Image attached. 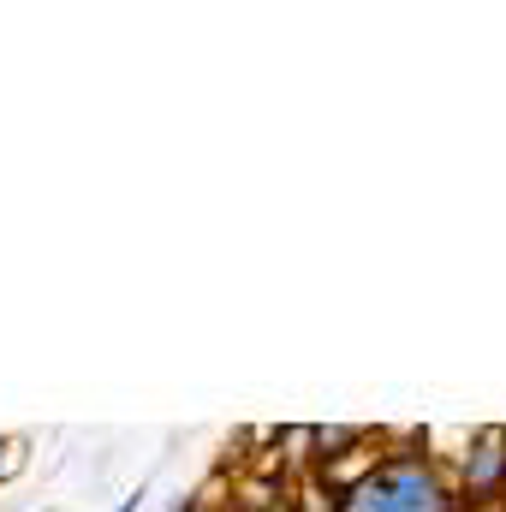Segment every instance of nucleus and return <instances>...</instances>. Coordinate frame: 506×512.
<instances>
[{
  "instance_id": "nucleus-1",
  "label": "nucleus",
  "mask_w": 506,
  "mask_h": 512,
  "mask_svg": "<svg viewBox=\"0 0 506 512\" xmlns=\"http://www.w3.org/2000/svg\"><path fill=\"white\" fill-rule=\"evenodd\" d=\"M334 512H459V501L429 453H381L370 471L334 489Z\"/></svg>"
},
{
  "instance_id": "nucleus-2",
  "label": "nucleus",
  "mask_w": 506,
  "mask_h": 512,
  "mask_svg": "<svg viewBox=\"0 0 506 512\" xmlns=\"http://www.w3.org/2000/svg\"><path fill=\"white\" fill-rule=\"evenodd\" d=\"M459 512H483L506 501V429L489 423L465 441V459H459V489H453Z\"/></svg>"
},
{
  "instance_id": "nucleus-3",
  "label": "nucleus",
  "mask_w": 506,
  "mask_h": 512,
  "mask_svg": "<svg viewBox=\"0 0 506 512\" xmlns=\"http://www.w3.org/2000/svg\"><path fill=\"white\" fill-rule=\"evenodd\" d=\"M370 435L364 429H346V423H334V429H310V447H316V465L328 471V465H340L352 447H364Z\"/></svg>"
},
{
  "instance_id": "nucleus-4",
  "label": "nucleus",
  "mask_w": 506,
  "mask_h": 512,
  "mask_svg": "<svg viewBox=\"0 0 506 512\" xmlns=\"http://www.w3.org/2000/svg\"><path fill=\"white\" fill-rule=\"evenodd\" d=\"M143 501H149V489L137 483V489H131V495H126V501H120V507H114V512H143Z\"/></svg>"
},
{
  "instance_id": "nucleus-5",
  "label": "nucleus",
  "mask_w": 506,
  "mask_h": 512,
  "mask_svg": "<svg viewBox=\"0 0 506 512\" xmlns=\"http://www.w3.org/2000/svg\"><path fill=\"white\" fill-rule=\"evenodd\" d=\"M12 477V441H0V483Z\"/></svg>"
},
{
  "instance_id": "nucleus-6",
  "label": "nucleus",
  "mask_w": 506,
  "mask_h": 512,
  "mask_svg": "<svg viewBox=\"0 0 506 512\" xmlns=\"http://www.w3.org/2000/svg\"><path fill=\"white\" fill-rule=\"evenodd\" d=\"M251 512H298V501H262V507H251Z\"/></svg>"
},
{
  "instance_id": "nucleus-7",
  "label": "nucleus",
  "mask_w": 506,
  "mask_h": 512,
  "mask_svg": "<svg viewBox=\"0 0 506 512\" xmlns=\"http://www.w3.org/2000/svg\"><path fill=\"white\" fill-rule=\"evenodd\" d=\"M173 512H197V495H185V501H179Z\"/></svg>"
}]
</instances>
